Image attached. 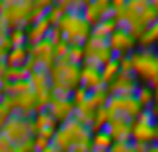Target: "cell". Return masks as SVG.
<instances>
[{
	"label": "cell",
	"mask_w": 158,
	"mask_h": 152,
	"mask_svg": "<svg viewBox=\"0 0 158 152\" xmlns=\"http://www.w3.org/2000/svg\"><path fill=\"white\" fill-rule=\"evenodd\" d=\"M111 144H113L111 137H109L104 129L98 131V133L94 135V138H92V146H94L96 150H100V152H107L109 148H111Z\"/></svg>",
	"instance_id": "14"
},
{
	"label": "cell",
	"mask_w": 158,
	"mask_h": 152,
	"mask_svg": "<svg viewBox=\"0 0 158 152\" xmlns=\"http://www.w3.org/2000/svg\"><path fill=\"white\" fill-rule=\"evenodd\" d=\"M119 72H121V70H119V64H117V60H115V57H113L109 63H106V64L100 68V74H102V82H104V86L111 84Z\"/></svg>",
	"instance_id": "12"
},
{
	"label": "cell",
	"mask_w": 158,
	"mask_h": 152,
	"mask_svg": "<svg viewBox=\"0 0 158 152\" xmlns=\"http://www.w3.org/2000/svg\"><path fill=\"white\" fill-rule=\"evenodd\" d=\"M43 152H60V150H59V148H55L53 144H47V146H45V150H43Z\"/></svg>",
	"instance_id": "17"
},
{
	"label": "cell",
	"mask_w": 158,
	"mask_h": 152,
	"mask_svg": "<svg viewBox=\"0 0 158 152\" xmlns=\"http://www.w3.org/2000/svg\"><path fill=\"white\" fill-rule=\"evenodd\" d=\"M104 131L111 137V141L127 142V138L131 137V121L123 115H111V119L107 121Z\"/></svg>",
	"instance_id": "8"
},
{
	"label": "cell",
	"mask_w": 158,
	"mask_h": 152,
	"mask_svg": "<svg viewBox=\"0 0 158 152\" xmlns=\"http://www.w3.org/2000/svg\"><path fill=\"white\" fill-rule=\"evenodd\" d=\"M59 29L64 33L66 39L74 41V43H80V41H86L90 37V23L82 18L80 12H64V16L59 20Z\"/></svg>",
	"instance_id": "3"
},
{
	"label": "cell",
	"mask_w": 158,
	"mask_h": 152,
	"mask_svg": "<svg viewBox=\"0 0 158 152\" xmlns=\"http://www.w3.org/2000/svg\"><path fill=\"white\" fill-rule=\"evenodd\" d=\"M152 8H154V12L158 14V2H152Z\"/></svg>",
	"instance_id": "19"
},
{
	"label": "cell",
	"mask_w": 158,
	"mask_h": 152,
	"mask_svg": "<svg viewBox=\"0 0 158 152\" xmlns=\"http://www.w3.org/2000/svg\"><path fill=\"white\" fill-rule=\"evenodd\" d=\"M10 39H12V43H14V47H20V43L26 39V35H23V31H12Z\"/></svg>",
	"instance_id": "16"
},
{
	"label": "cell",
	"mask_w": 158,
	"mask_h": 152,
	"mask_svg": "<svg viewBox=\"0 0 158 152\" xmlns=\"http://www.w3.org/2000/svg\"><path fill=\"white\" fill-rule=\"evenodd\" d=\"M137 41L141 45V49H150L154 43H158V22H154L152 26H148Z\"/></svg>",
	"instance_id": "11"
},
{
	"label": "cell",
	"mask_w": 158,
	"mask_h": 152,
	"mask_svg": "<svg viewBox=\"0 0 158 152\" xmlns=\"http://www.w3.org/2000/svg\"><path fill=\"white\" fill-rule=\"evenodd\" d=\"M23 57H26V51L22 47H14V51L10 53V63H14V66H20Z\"/></svg>",
	"instance_id": "15"
},
{
	"label": "cell",
	"mask_w": 158,
	"mask_h": 152,
	"mask_svg": "<svg viewBox=\"0 0 158 152\" xmlns=\"http://www.w3.org/2000/svg\"><path fill=\"white\" fill-rule=\"evenodd\" d=\"M90 135L84 129V125L78 119H70L69 123H64V127L60 131H55V148L59 150H72V148H82L84 144H88Z\"/></svg>",
	"instance_id": "2"
},
{
	"label": "cell",
	"mask_w": 158,
	"mask_h": 152,
	"mask_svg": "<svg viewBox=\"0 0 158 152\" xmlns=\"http://www.w3.org/2000/svg\"><path fill=\"white\" fill-rule=\"evenodd\" d=\"M35 6L27 4V2H8L4 4L0 12H2V20L10 22L14 26H20V23H26L29 20V16H33Z\"/></svg>",
	"instance_id": "5"
},
{
	"label": "cell",
	"mask_w": 158,
	"mask_h": 152,
	"mask_svg": "<svg viewBox=\"0 0 158 152\" xmlns=\"http://www.w3.org/2000/svg\"><path fill=\"white\" fill-rule=\"evenodd\" d=\"M70 111H72V101L69 100H63V98H55L53 103H51V115L55 119H60V121H64V119H69L70 117Z\"/></svg>",
	"instance_id": "10"
},
{
	"label": "cell",
	"mask_w": 158,
	"mask_h": 152,
	"mask_svg": "<svg viewBox=\"0 0 158 152\" xmlns=\"http://www.w3.org/2000/svg\"><path fill=\"white\" fill-rule=\"evenodd\" d=\"M131 72L144 86H158V53L154 49H137L129 55Z\"/></svg>",
	"instance_id": "1"
},
{
	"label": "cell",
	"mask_w": 158,
	"mask_h": 152,
	"mask_svg": "<svg viewBox=\"0 0 158 152\" xmlns=\"http://www.w3.org/2000/svg\"><path fill=\"white\" fill-rule=\"evenodd\" d=\"M107 16L113 18V14H111V4H109V2L100 0V2H86V4L82 6V18L92 27L96 26V23L107 20Z\"/></svg>",
	"instance_id": "7"
},
{
	"label": "cell",
	"mask_w": 158,
	"mask_h": 152,
	"mask_svg": "<svg viewBox=\"0 0 158 152\" xmlns=\"http://www.w3.org/2000/svg\"><path fill=\"white\" fill-rule=\"evenodd\" d=\"M82 53H84V60H86V64H94L102 68L106 63L113 59V53L109 49L107 41L104 39H96V37H88L86 43L82 47Z\"/></svg>",
	"instance_id": "4"
},
{
	"label": "cell",
	"mask_w": 158,
	"mask_h": 152,
	"mask_svg": "<svg viewBox=\"0 0 158 152\" xmlns=\"http://www.w3.org/2000/svg\"><path fill=\"white\" fill-rule=\"evenodd\" d=\"M152 90H154V105L158 107V86H156V88H152Z\"/></svg>",
	"instance_id": "18"
},
{
	"label": "cell",
	"mask_w": 158,
	"mask_h": 152,
	"mask_svg": "<svg viewBox=\"0 0 158 152\" xmlns=\"http://www.w3.org/2000/svg\"><path fill=\"white\" fill-rule=\"evenodd\" d=\"M80 84H82L84 90H88V92H94V90H98V88L104 86L98 66H94V64H86V66H84V70L80 72Z\"/></svg>",
	"instance_id": "9"
},
{
	"label": "cell",
	"mask_w": 158,
	"mask_h": 152,
	"mask_svg": "<svg viewBox=\"0 0 158 152\" xmlns=\"http://www.w3.org/2000/svg\"><path fill=\"white\" fill-rule=\"evenodd\" d=\"M135 98L141 103V107H152L154 105V90L150 86H144V84L143 86H137Z\"/></svg>",
	"instance_id": "13"
},
{
	"label": "cell",
	"mask_w": 158,
	"mask_h": 152,
	"mask_svg": "<svg viewBox=\"0 0 158 152\" xmlns=\"http://www.w3.org/2000/svg\"><path fill=\"white\" fill-rule=\"evenodd\" d=\"M135 43H137L135 37H133L125 27H121V26H117V29H115V31L109 35V39H107V45H109V49H111V53L115 55V57L131 55Z\"/></svg>",
	"instance_id": "6"
}]
</instances>
